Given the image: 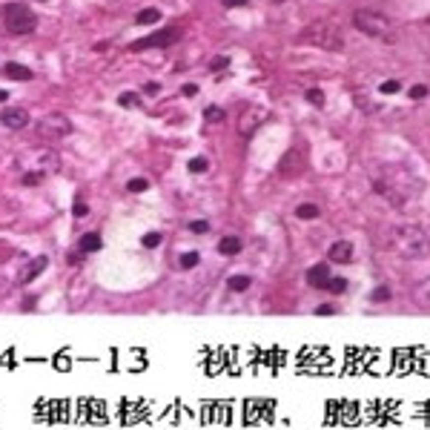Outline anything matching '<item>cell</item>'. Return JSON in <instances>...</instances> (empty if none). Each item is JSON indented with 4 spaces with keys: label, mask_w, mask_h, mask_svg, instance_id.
Returning <instances> with one entry per match:
<instances>
[{
    "label": "cell",
    "mask_w": 430,
    "mask_h": 430,
    "mask_svg": "<svg viewBox=\"0 0 430 430\" xmlns=\"http://www.w3.org/2000/svg\"><path fill=\"white\" fill-rule=\"evenodd\" d=\"M298 37L307 40L310 46L324 49V52H341L344 49V34H341V29H338L336 23H327V20H315L313 26H307Z\"/></svg>",
    "instance_id": "6da1fadb"
},
{
    "label": "cell",
    "mask_w": 430,
    "mask_h": 430,
    "mask_svg": "<svg viewBox=\"0 0 430 430\" xmlns=\"http://www.w3.org/2000/svg\"><path fill=\"white\" fill-rule=\"evenodd\" d=\"M390 244H393V249H396L399 255L416 258L425 249V232H422V227H416V224H399V227L390 230Z\"/></svg>",
    "instance_id": "7a4b0ae2"
},
{
    "label": "cell",
    "mask_w": 430,
    "mask_h": 430,
    "mask_svg": "<svg viewBox=\"0 0 430 430\" xmlns=\"http://www.w3.org/2000/svg\"><path fill=\"white\" fill-rule=\"evenodd\" d=\"M353 26L359 32L370 34V37H387V40H393V23H390V17L376 12V9H359V12H353Z\"/></svg>",
    "instance_id": "3957f363"
},
{
    "label": "cell",
    "mask_w": 430,
    "mask_h": 430,
    "mask_svg": "<svg viewBox=\"0 0 430 430\" xmlns=\"http://www.w3.org/2000/svg\"><path fill=\"white\" fill-rule=\"evenodd\" d=\"M3 26L9 34H29L37 26V17L26 3H9L3 9Z\"/></svg>",
    "instance_id": "277c9868"
},
{
    "label": "cell",
    "mask_w": 430,
    "mask_h": 430,
    "mask_svg": "<svg viewBox=\"0 0 430 430\" xmlns=\"http://www.w3.org/2000/svg\"><path fill=\"white\" fill-rule=\"evenodd\" d=\"M72 132V121H69L66 115H61V112H52V115H46L40 123H37V135L40 138H66V135Z\"/></svg>",
    "instance_id": "5b68a950"
},
{
    "label": "cell",
    "mask_w": 430,
    "mask_h": 430,
    "mask_svg": "<svg viewBox=\"0 0 430 430\" xmlns=\"http://www.w3.org/2000/svg\"><path fill=\"white\" fill-rule=\"evenodd\" d=\"M307 169V152L301 147H293L284 152L281 164H278V172H281L284 178H298L301 172Z\"/></svg>",
    "instance_id": "8992f818"
},
{
    "label": "cell",
    "mask_w": 430,
    "mask_h": 430,
    "mask_svg": "<svg viewBox=\"0 0 430 430\" xmlns=\"http://www.w3.org/2000/svg\"><path fill=\"white\" fill-rule=\"evenodd\" d=\"M178 37H181V29H161V32L147 34V37L135 40L129 49H132V52H141V49H158V46H169V43H175Z\"/></svg>",
    "instance_id": "52a82bcc"
},
{
    "label": "cell",
    "mask_w": 430,
    "mask_h": 430,
    "mask_svg": "<svg viewBox=\"0 0 430 430\" xmlns=\"http://www.w3.org/2000/svg\"><path fill=\"white\" fill-rule=\"evenodd\" d=\"M353 258H356L353 241H336V244H330V261L333 264H353Z\"/></svg>",
    "instance_id": "ba28073f"
},
{
    "label": "cell",
    "mask_w": 430,
    "mask_h": 430,
    "mask_svg": "<svg viewBox=\"0 0 430 430\" xmlns=\"http://www.w3.org/2000/svg\"><path fill=\"white\" fill-rule=\"evenodd\" d=\"M0 121H3V126H9V129H23V126L29 123V112L20 109V106H9V109L0 112Z\"/></svg>",
    "instance_id": "9c48e42d"
},
{
    "label": "cell",
    "mask_w": 430,
    "mask_h": 430,
    "mask_svg": "<svg viewBox=\"0 0 430 430\" xmlns=\"http://www.w3.org/2000/svg\"><path fill=\"white\" fill-rule=\"evenodd\" d=\"M330 267L327 264H315L307 270V284L313 287V290H327V284H330Z\"/></svg>",
    "instance_id": "30bf717a"
},
{
    "label": "cell",
    "mask_w": 430,
    "mask_h": 430,
    "mask_svg": "<svg viewBox=\"0 0 430 430\" xmlns=\"http://www.w3.org/2000/svg\"><path fill=\"white\" fill-rule=\"evenodd\" d=\"M46 264H49V258H46V255L34 258L32 264H29L26 270H23V273H20V284H29V281H34V278H37V276H40V273L46 270Z\"/></svg>",
    "instance_id": "8fae6325"
},
{
    "label": "cell",
    "mask_w": 430,
    "mask_h": 430,
    "mask_svg": "<svg viewBox=\"0 0 430 430\" xmlns=\"http://www.w3.org/2000/svg\"><path fill=\"white\" fill-rule=\"evenodd\" d=\"M3 75L12 78V81H32V69H26L23 63H15V61H9L3 66Z\"/></svg>",
    "instance_id": "7c38bea8"
},
{
    "label": "cell",
    "mask_w": 430,
    "mask_h": 430,
    "mask_svg": "<svg viewBox=\"0 0 430 430\" xmlns=\"http://www.w3.org/2000/svg\"><path fill=\"white\" fill-rule=\"evenodd\" d=\"M218 252H221V255H238V252H241V238H238V235H224V238L218 241Z\"/></svg>",
    "instance_id": "4fadbf2b"
},
{
    "label": "cell",
    "mask_w": 430,
    "mask_h": 430,
    "mask_svg": "<svg viewBox=\"0 0 430 430\" xmlns=\"http://www.w3.org/2000/svg\"><path fill=\"white\" fill-rule=\"evenodd\" d=\"M103 247V238H100L98 232H83L81 235V249L83 252H100Z\"/></svg>",
    "instance_id": "5bb4252c"
},
{
    "label": "cell",
    "mask_w": 430,
    "mask_h": 430,
    "mask_svg": "<svg viewBox=\"0 0 430 430\" xmlns=\"http://www.w3.org/2000/svg\"><path fill=\"white\" fill-rule=\"evenodd\" d=\"M261 118H264V112H258V109H249L247 118L241 121V126H238V129H241L244 135H252V132H255V126L261 123Z\"/></svg>",
    "instance_id": "9a60e30c"
},
{
    "label": "cell",
    "mask_w": 430,
    "mask_h": 430,
    "mask_svg": "<svg viewBox=\"0 0 430 430\" xmlns=\"http://www.w3.org/2000/svg\"><path fill=\"white\" fill-rule=\"evenodd\" d=\"M158 20H161V12H158V9H141V12H138V17H135V23H138V26L158 23Z\"/></svg>",
    "instance_id": "2e32d148"
},
{
    "label": "cell",
    "mask_w": 430,
    "mask_h": 430,
    "mask_svg": "<svg viewBox=\"0 0 430 430\" xmlns=\"http://www.w3.org/2000/svg\"><path fill=\"white\" fill-rule=\"evenodd\" d=\"M318 207L315 204H301V207H296V215L298 218H304V221H310V218H318Z\"/></svg>",
    "instance_id": "e0dca14e"
},
{
    "label": "cell",
    "mask_w": 430,
    "mask_h": 430,
    "mask_svg": "<svg viewBox=\"0 0 430 430\" xmlns=\"http://www.w3.org/2000/svg\"><path fill=\"white\" fill-rule=\"evenodd\" d=\"M304 98H307V103H313V106H324V92H321L318 86H310V89L304 92Z\"/></svg>",
    "instance_id": "ac0fdd59"
},
{
    "label": "cell",
    "mask_w": 430,
    "mask_h": 430,
    "mask_svg": "<svg viewBox=\"0 0 430 430\" xmlns=\"http://www.w3.org/2000/svg\"><path fill=\"white\" fill-rule=\"evenodd\" d=\"M204 121H207V123H221V121H224V109H221V106H207V109H204Z\"/></svg>",
    "instance_id": "d6986e66"
},
{
    "label": "cell",
    "mask_w": 430,
    "mask_h": 430,
    "mask_svg": "<svg viewBox=\"0 0 430 430\" xmlns=\"http://www.w3.org/2000/svg\"><path fill=\"white\" fill-rule=\"evenodd\" d=\"M227 284H230V290H235V293H244L249 287V276H232Z\"/></svg>",
    "instance_id": "ffe728a7"
},
{
    "label": "cell",
    "mask_w": 430,
    "mask_h": 430,
    "mask_svg": "<svg viewBox=\"0 0 430 430\" xmlns=\"http://www.w3.org/2000/svg\"><path fill=\"white\" fill-rule=\"evenodd\" d=\"M198 261H201V255H198V252H195V249H192V252H184V255H181V261H178V264H181L184 270H192V267L198 264Z\"/></svg>",
    "instance_id": "44dd1931"
},
{
    "label": "cell",
    "mask_w": 430,
    "mask_h": 430,
    "mask_svg": "<svg viewBox=\"0 0 430 430\" xmlns=\"http://www.w3.org/2000/svg\"><path fill=\"white\" fill-rule=\"evenodd\" d=\"M327 290H330V293H336V296H341V293L347 290V278H341V276H336V278H330V284H327Z\"/></svg>",
    "instance_id": "7402d4cb"
},
{
    "label": "cell",
    "mask_w": 430,
    "mask_h": 430,
    "mask_svg": "<svg viewBox=\"0 0 430 430\" xmlns=\"http://www.w3.org/2000/svg\"><path fill=\"white\" fill-rule=\"evenodd\" d=\"M207 169H210V161H207L204 155H198V158L189 161V172H207Z\"/></svg>",
    "instance_id": "603a6c76"
},
{
    "label": "cell",
    "mask_w": 430,
    "mask_h": 430,
    "mask_svg": "<svg viewBox=\"0 0 430 430\" xmlns=\"http://www.w3.org/2000/svg\"><path fill=\"white\" fill-rule=\"evenodd\" d=\"M126 189H129V192H147L149 181H147V178H132V181L126 184Z\"/></svg>",
    "instance_id": "cb8c5ba5"
},
{
    "label": "cell",
    "mask_w": 430,
    "mask_h": 430,
    "mask_svg": "<svg viewBox=\"0 0 430 430\" xmlns=\"http://www.w3.org/2000/svg\"><path fill=\"white\" fill-rule=\"evenodd\" d=\"M379 92H381V95H396V92H401V83H399V81H384L379 86Z\"/></svg>",
    "instance_id": "d4e9b609"
},
{
    "label": "cell",
    "mask_w": 430,
    "mask_h": 430,
    "mask_svg": "<svg viewBox=\"0 0 430 430\" xmlns=\"http://www.w3.org/2000/svg\"><path fill=\"white\" fill-rule=\"evenodd\" d=\"M370 298H373L376 304H384V301H390V287H376Z\"/></svg>",
    "instance_id": "484cf974"
},
{
    "label": "cell",
    "mask_w": 430,
    "mask_h": 430,
    "mask_svg": "<svg viewBox=\"0 0 430 430\" xmlns=\"http://www.w3.org/2000/svg\"><path fill=\"white\" fill-rule=\"evenodd\" d=\"M43 178H46L43 172H26V175H23V184H26V186H37Z\"/></svg>",
    "instance_id": "4316f807"
},
{
    "label": "cell",
    "mask_w": 430,
    "mask_h": 430,
    "mask_svg": "<svg viewBox=\"0 0 430 430\" xmlns=\"http://www.w3.org/2000/svg\"><path fill=\"white\" fill-rule=\"evenodd\" d=\"M407 95H410V98H413V100H422V98H428V86H425V83H416V86H413V89H410V92H407Z\"/></svg>",
    "instance_id": "83f0119b"
},
{
    "label": "cell",
    "mask_w": 430,
    "mask_h": 430,
    "mask_svg": "<svg viewBox=\"0 0 430 430\" xmlns=\"http://www.w3.org/2000/svg\"><path fill=\"white\" fill-rule=\"evenodd\" d=\"M158 244H161V235H158V232H147V235H144V247L155 249Z\"/></svg>",
    "instance_id": "f1b7e54d"
},
{
    "label": "cell",
    "mask_w": 430,
    "mask_h": 430,
    "mask_svg": "<svg viewBox=\"0 0 430 430\" xmlns=\"http://www.w3.org/2000/svg\"><path fill=\"white\" fill-rule=\"evenodd\" d=\"M118 103H121V106H135V103H138V95H135V92H123V95L118 98Z\"/></svg>",
    "instance_id": "f546056e"
},
{
    "label": "cell",
    "mask_w": 430,
    "mask_h": 430,
    "mask_svg": "<svg viewBox=\"0 0 430 430\" xmlns=\"http://www.w3.org/2000/svg\"><path fill=\"white\" fill-rule=\"evenodd\" d=\"M230 66V58H224V55H218V58H213V63H210V69H227Z\"/></svg>",
    "instance_id": "4dcf8cb0"
},
{
    "label": "cell",
    "mask_w": 430,
    "mask_h": 430,
    "mask_svg": "<svg viewBox=\"0 0 430 430\" xmlns=\"http://www.w3.org/2000/svg\"><path fill=\"white\" fill-rule=\"evenodd\" d=\"M207 230H210L207 221H192V224H189V232H195V235H204Z\"/></svg>",
    "instance_id": "1f68e13d"
},
{
    "label": "cell",
    "mask_w": 430,
    "mask_h": 430,
    "mask_svg": "<svg viewBox=\"0 0 430 430\" xmlns=\"http://www.w3.org/2000/svg\"><path fill=\"white\" fill-rule=\"evenodd\" d=\"M86 213H89V207H86L83 201H75V207H72V215H75V218H83Z\"/></svg>",
    "instance_id": "d6a6232c"
},
{
    "label": "cell",
    "mask_w": 430,
    "mask_h": 430,
    "mask_svg": "<svg viewBox=\"0 0 430 430\" xmlns=\"http://www.w3.org/2000/svg\"><path fill=\"white\" fill-rule=\"evenodd\" d=\"M181 95L184 98H195V95H198V83H186V86L181 89Z\"/></svg>",
    "instance_id": "836d02e7"
},
{
    "label": "cell",
    "mask_w": 430,
    "mask_h": 430,
    "mask_svg": "<svg viewBox=\"0 0 430 430\" xmlns=\"http://www.w3.org/2000/svg\"><path fill=\"white\" fill-rule=\"evenodd\" d=\"M419 301H425V304L430 307V281L422 284V290H419Z\"/></svg>",
    "instance_id": "e575fe53"
},
{
    "label": "cell",
    "mask_w": 430,
    "mask_h": 430,
    "mask_svg": "<svg viewBox=\"0 0 430 430\" xmlns=\"http://www.w3.org/2000/svg\"><path fill=\"white\" fill-rule=\"evenodd\" d=\"M144 92H147V95H158V92H161V86H158L155 81H149L147 86H144Z\"/></svg>",
    "instance_id": "d590c367"
},
{
    "label": "cell",
    "mask_w": 430,
    "mask_h": 430,
    "mask_svg": "<svg viewBox=\"0 0 430 430\" xmlns=\"http://www.w3.org/2000/svg\"><path fill=\"white\" fill-rule=\"evenodd\" d=\"M315 313H318V315H333V313H336V307H333V304H321Z\"/></svg>",
    "instance_id": "8d00e7d4"
},
{
    "label": "cell",
    "mask_w": 430,
    "mask_h": 430,
    "mask_svg": "<svg viewBox=\"0 0 430 430\" xmlns=\"http://www.w3.org/2000/svg\"><path fill=\"white\" fill-rule=\"evenodd\" d=\"M81 258H83V249H81V252H69V255H66V264H78Z\"/></svg>",
    "instance_id": "74e56055"
},
{
    "label": "cell",
    "mask_w": 430,
    "mask_h": 430,
    "mask_svg": "<svg viewBox=\"0 0 430 430\" xmlns=\"http://www.w3.org/2000/svg\"><path fill=\"white\" fill-rule=\"evenodd\" d=\"M249 0H224V6L227 9H235V6H247Z\"/></svg>",
    "instance_id": "f35d334b"
},
{
    "label": "cell",
    "mask_w": 430,
    "mask_h": 430,
    "mask_svg": "<svg viewBox=\"0 0 430 430\" xmlns=\"http://www.w3.org/2000/svg\"><path fill=\"white\" fill-rule=\"evenodd\" d=\"M6 100H9V92H3V89H0V103H6Z\"/></svg>",
    "instance_id": "ab89813d"
},
{
    "label": "cell",
    "mask_w": 430,
    "mask_h": 430,
    "mask_svg": "<svg viewBox=\"0 0 430 430\" xmlns=\"http://www.w3.org/2000/svg\"><path fill=\"white\" fill-rule=\"evenodd\" d=\"M40 3H49V0H40Z\"/></svg>",
    "instance_id": "60d3db41"
},
{
    "label": "cell",
    "mask_w": 430,
    "mask_h": 430,
    "mask_svg": "<svg viewBox=\"0 0 430 430\" xmlns=\"http://www.w3.org/2000/svg\"><path fill=\"white\" fill-rule=\"evenodd\" d=\"M276 3H284V0H276Z\"/></svg>",
    "instance_id": "b9f144b4"
}]
</instances>
